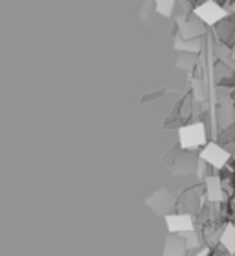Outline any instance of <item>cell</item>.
Instances as JSON below:
<instances>
[{"instance_id":"1","label":"cell","mask_w":235,"mask_h":256,"mask_svg":"<svg viewBox=\"0 0 235 256\" xmlns=\"http://www.w3.org/2000/svg\"><path fill=\"white\" fill-rule=\"evenodd\" d=\"M193 15L201 18L206 26H215L219 22H224V18L228 17V12L223 6H219L215 0H206L193 10Z\"/></svg>"},{"instance_id":"2","label":"cell","mask_w":235,"mask_h":256,"mask_svg":"<svg viewBox=\"0 0 235 256\" xmlns=\"http://www.w3.org/2000/svg\"><path fill=\"white\" fill-rule=\"evenodd\" d=\"M178 134H180V146L184 150H191V148L206 144V128L201 122L186 126L178 131Z\"/></svg>"},{"instance_id":"3","label":"cell","mask_w":235,"mask_h":256,"mask_svg":"<svg viewBox=\"0 0 235 256\" xmlns=\"http://www.w3.org/2000/svg\"><path fill=\"white\" fill-rule=\"evenodd\" d=\"M230 157H232V153L226 150V146H221V144H217V142H210V144H206V148H204L201 153L202 160L217 170L224 168V164L228 162Z\"/></svg>"},{"instance_id":"4","label":"cell","mask_w":235,"mask_h":256,"mask_svg":"<svg viewBox=\"0 0 235 256\" xmlns=\"http://www.w3.org/2000/svg\"><path fill=\"white\" fill-rule=\"evenodd\" d=\"M166 222L171 232H193V220L188 214L167 216Z\"/></svg>"},{"instance_id":"5","label":"cell","mask_w":235,"mask_h":256,"mask_svg":"<svg viewBox=\"0 0 235 256\" xmlns=\"http://www.w3.org/2000/svg\"><path fill=\"white\" fill-rule=\"evenodd\" d=\"M206 194L212 203H221V201L226 199V196H224V184L217 175H212V177L206 179Z\"/></svg>"},{"instance_id":"6","label":"cell","mask_w":235,"mask_h":256,"mask_svg":"<svg viewBox=\"0 0 235 256\" xmlns=\"http://www.w3.org/2000/svg\"><path fill=\"white\" fill-rule=\"evenodd\" d=\"M186 247H188L186 238L171 236L166 244V256H184L186 254Z\"/></svg>"},{"instance_id":"7","label":"cell","mask_w":235,"mask_h":256,"mask_svg":"<svg viewBox=\"0 0 235 256\" xmlns=\"http://www.w3.org/2000/svg\"><path fill=\"white\" fill-rule=\"evenodd\" d=\"M221 244L230 254H235V225L234 223H228L224 227L223 234H221Z\"/></svg>"},{"instance_id":"8","label":"cell","mask_w":235,"mask_h":256,"mask_svg":"<svg viewBox=\"0 0 235 256\" xmlns=\"http://www.w3.org/2000/svg\"><path fill=\"white\" fill-rule=\"evenodd\" d=\"M175 2L177 0H155V6H156V12L162 13L164 17H169L175 10Z\"/></svg>"},{"instance_id":"9","label":"cell","mask_w":235,"mask_h":256,"mask_svg":"<svg viewBox=\"0 0 235 256\" xmlns=\"http://www.w3.org/2000/svg\"><path fill=\"white\" fill-rule=\"evenodd\" d=\"M232 59H234V61H235V48H234V50H232Z\"/></svg>"},{"instance_id":"10","label":"cell","mask_w":235,"mask_h":256,"mask_svg":"<svg viewBox=\"0 0 235 256\" xmlns=\"http://www.w3.org/2000/svg\"><path fill=\"white\" fill-rule=\"evenodd\" d=\"M232 12L235 13V2H234V4H232Z\"/></svg>"},{"instance_id":"11","label":"cell","mask_w":235,"mask_h":256,"mask_svg":"<svg viewBox=\"0 0 235 256\" xmlns=\"http://www.w3.org/2000/svg\"><path fill=\"white\" fill-rule=\"evenodd\" d=\"M234 194H235V192H234ZM234 201H235V199H234Z\"/></svg>"}]
</instances>
